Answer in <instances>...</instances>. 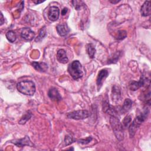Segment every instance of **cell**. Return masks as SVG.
Instances as JSON below:
<instances>
[{"mask_svg":"<svg viewBox=\"0 0 151 151\" xmlns=\"http://www.w3.org/2000/svg\"><path fill=\"white\" fill-rule=\"evenodd\" d=\"M149 111L148 109H145L143 113H140L139 116H137L134 120L132 122L131 124L129 127V132L130 137H133L135 134L137 130L139 129L142 123L145 121L147 119V116L149 114Z\"/></svg>","mask_w":151,"mask_h":151,"instance_id":"obj_1","label":"cell"},{"mask_svg":"<svg viewBox=\"0 0 151 151\" xmlns=\"http://www.w3.org/2000/svg\"><path fill=\"white\" fill-rule=\"evenodd\" d=\"M110 123L117 139L119 141H122L124 139L123 127L119 119L116 116H111Z\"/></svg>","mask_w":151,"mask_h":151,"instance_id":"obj_2","label":"cell"},{"mask_svg":"<svg viewBox=\"0 0 151 151\" xmlns=\"http://www.w3.org/2000/svg\"><path fill=\"white\" fill-rule=\"evenodd\" d=\"M17 90L25 95L32 96L35 92V86L33 81L24 80L19 82L17 85Z\"/></svg>","mask_w":151,"mask_h":151,"instance_id":"obj_3","label":"cell"},{"mask_svg":"<svg viewBox=\"0 0 151 151\" xmlns=\"http://www.w3.org/2000/svg\"><path fill=\"white\" fill-rule=\"evenodd\" d=\"M68 71L74 80L81 78L83 76L81 63L78 60L73 61L68 66Z\"/></svg>","mask_w":151,"mask_h":151,"instance_id":"obj_4","label":"cell"},{"mask_svg":"<svg viewBox=\"0 0 151 151\" xmlns=\"http://www.w3.org/2000/svg\"><path fill=\"white\" fill-rule=\"evenodd\" d=\"M89 116L90 113L87 110H80L68 113L67 117L68 119H71L74 120H81L87 118Z\"/></svg>","mask_w":151,"mask_h":151,"instance_id":"obj_5","label":"cell"},{"mask_svg":"<svg viewBox=\"0 0 151 151\" xmlns=\"http://www.w3.org/2000/svg\"><path fill=\"white\" fill-rule=\"evenodd\" d=\"M11 142L14 143L15 145H16L18 147H24L25 146H32L34 145L32 143V142H31L29 137L27 136L24 137V138L20 139H17V140H14L11 141Z\"/></svg>","mask_w":151,"mask_h":151,"instance_id":"obj_6","label":"cell"},{"mask_svg":"<svg viewBox=\"0 0 151 151\" xmlns=\"http://www.w3.org/2000/svg\"><path fill=\"white\" fill-rule=\"evenodd\" d=\"M60 15L59 8L55 6H51L48 12V19L52 21H55L58 19Z\"/></svg>","mask_w":151,"mask_h":151,"instance_id":"obj_7","label":"cell"},{"mask_svg":"<svg viewBox=\"0 0 151 151\" xmlns=\"http://www.w3.org/2000/svg\"><path fill=\"white\" fill-rule=\"evenodd\" d=\"M103 111L106 113L109 114L111 116H116L117 114V113L119 112L118 110L109 104V103L107 101H104L103 103Z\"/></svg>","mask_w":151,"mask_h":151,"instance_id":"obj_8","label":"cell"},{"mask_svg":"<svg viewBox=\"0 0 151 151\" xmlns=\"http://www.w3.org/2000/svg\"><path fill=\"white\" fill-rule=\"evenodd\" d=\"M21 36L27 41H31L35 37V33L29 28H24L22 29Z\"/></svg>","mask_w":151,"mask_h":151,"instance_id":"obj_9","label":"cell"},{"mask_svg":"<svg viewBox=\"0 0 151 151\" xmlns=\"http://www.w3.org/2000/svg\"><path fill=\"white\" fill-rule=\"evenodd\" d=\"M48 96L52 101H59L62 100V97L60 96V94L59 93L58 90L55 87L50 88L48 92Z\"/></svg>","mask_w":151,"mask_h":151,"instance_id":"obj_10","label":"cell"},{"mask_svg":"<svg viewBox=\"0 0 151 151\" xmlns=\"http://www.w3.org/2000/svg\"><path fill=\"white\" fill-rule=\"evenodd\" d=\"M108 74H109V72L106 69L101 70L99 72V74H98V76H97V81H96L97 85V87H98L99 89L102 86L103 81H104L105 78L107 77Z\"/></svg>","mask_w":151,"mask_h":151,"instance_id":"obj_11","label":"cell"},{"mask_svg":"<svg viewBox=\"0 0 151 151\" xmlns=\"http://www.w3.org/2000/svg\"><path fill=\"white\" fill-rule=\"evenodd\" d=\"M145 80L146 79L142 76L140 77V80L137 81H131V83L129 84V88L132 91H135L137 90L138 88H139L140 87H141L145 84V81H146Z\"/></svg>","mask_w":151,"mask_h":151,"instance_id":"obj_12","label":"cell"},{"mask_svg":"<svg viewBox=\"0 0 151 151\" xmlns=\"http://www.w3.org/2000/svg\"><path fill=\"white\" fill-rule=\"evenodd\" d=\"M121 97V90L119 86L114 85L112 87L111 99L113 101L117 102L120 100Z\"/></svg>","mask_w":151,"mask_h":151,"instance_id":"obj_13","label":"cell"},{"mask_svg":"<svg viewBox=\"0 0 151 151\" xmlns=\"http://www.w3.org/2000/svg\"><path fill=\"white\" fill-rule=\"evenodd\" d=\"M56 29L58 34L61 37L66 35L70 31V29L66 23H62L58 24L57 26Z\"/></svg>","mask_w":151,"mask_h":151,"instance_id":"obj_14","label":"cell"},{"mask_svg":"<svg viewBox=\"0 0 151 151\" xmlns=\"http://www.w3.org/2000/svg\"><path fill=\"white\" fill-rule=\"evenodd\" d=\"M151 8H150V2L149 1H145L142 6H141L140 12L142 16L146 17L149 16L151 12Z\"/></svg>","mask_w":151,"mask_h":151,"instance_id":"obj_15","label":"cell"},{"mask_svg":"<svg viewBox=\"0 0 151 151\" xmlns=\"http://www.w3.org/2000/svg\"><path fill=\"white\" fill-rule=\"evenodd\" d=\"M57 59L60 63L63 64H65L68 61V59L67 57L66 52L64 50L60 49L57 51Z\"/></svg>","mask_w":151,"mask_h":151,"instance_id":"obj_16","label":"cell"},{"mask_svg":"<svg viewBox=\"0 0 151 151\" xmlns=\"http://www.w3.org/2000/svg\"><path fill=\"white\" fill-rule=\"evenodd\" d=\"M32 67L38 71H45L47 68V65L44 63H38V62H33L32 63Z\"/></svg>","mask_w":151,"mask_h":151,"instance_id":"obj_17","label":"cell"},{"mask_svg":"<svg viewBox=\"0 0 151 151\" xmlns=\"http://www.w3.org/2000/svg\"><path fill=\"white\" fill-rule=\"evenodd\" d=\"M132 104H133V102L130 99H126L124 101L122 107L120 109L121 113H124L128 111L130 109L132 106Z\"/></svg>","mask_w":151,"mask_h":151,"instance_id":"obj_18","label":"cell"},{"mask_svg":"<svg viewBox=\"0 0 151 151\" xmlns=\"http://www.w3.org/2000/svg\"><path fill=\"white\" fill-rule=\"evenodd\" d=\"M87 51L90 58H93L94 57V55L96 53V49L92 44H89L87 45Z\"/></svg>","mask_w":151,"mask_h":151,"instance_id":"obj_19","label":"cell"},{"mask_svg":"<svg viewBox=\"0 0 151 151\" xmlns=\"http://www.w3.org/2000/svg\"><path fill=\"white\" fill-rule=\"evenodd\" d=\"M32 116V114L31 113L28 111H27L22 117L21 119L19 120V121L18 122L19 124H24Z\"/></svg>","mask_w":151,"mask_h":151,"instance_id":"obj_20","label":"cell"},{"mask_svg":"<svg viewBox=\"0 0 151 151\" xmlns=\"http://www.w3.org/2000/svg\"><path fill=\"white\" fill-rule=\"evenodd\" d=\"M6 37L7 40L11 42H14L16 40V34L13 31H9L7 32L6 34Z\"/></svg>","mask_w":151,"mask_h":151,"instance_id":"obj_21","label":"cell"},{"mask_svg":"<svg viewBox=\"0 0 151 151\" xmlns=\"http://www.w3.org/2000/svg\"><path fill=\"white\" fill-rule=\"evenodd\" d=\"M45 35H46V29H45V27H44L40 29L38 35L35 39V41H40L45 36Z\"/></svg>","mask_w":151,"mask_h":151,"instance_id":"obj_22","label":"cell"},{"mask_svg":"<svg viewBox=\"0 0 151 151\" xmlns=\"http://www.w3.org/2000/svg\"><path fill=\"white\" fill-rule=\"evenodd\" d=\"M126 36H127V32H126V31H124V30H120L116 34V38L117 40H123V39L125 38L126 37Z\"/></svg>","mask_w":151,"mask_h":151,"instance_id":"obj_23","label":"cell"},{"mask_svg":"<svg viewBox=\"0 0 151 151\" xmlns=\"http://www.w3.org/2000/svg\"><path fill=\"white\" fill-rule=\"evenodd\" d=\"M120 56V51H117V52L113 55V56L109 60L108 63L110 64V63H116L117 61L119 60Z\"/></svg>","mask_w":151,"mask_h":151,"instance_id":"obj_24","label":"cell"},{"mask_svg":"<svg viewBox=\"0 0 151 151\" xmlns=\"http://www.w3.org/2000/svg\"><path fill=\"white\" fill-rule=\"evenodd\" d=\"M132 121V118H131V116H129V115H127L126 116L123 122H122V126L123 127H127L128 126V125L129 124V123H130V122Z\"/></svg>","mask_w":151,"mask_h":151,"instance_id":"obj_25","label":"cell"},{"mask_svg":"<svg viewBox=\"0 0 151 151\" xmlns=\"http://www.w3.org/2000/svg\"><path fill=\"white\" fill-rule=\"evenodd\" d=\"M76 140L70 135H67L65 137V139H64V143H65V145L66 146L67 145H70L71 143H72L73 142H74Z\"/></svg>","mask_w":151,"mask_h":151,"instance_id":"obj_26","label":"cell"},{"mask_svg":"<svg viewBox=\"0 0 151 151\" xmlns=\"http://www.w3.org/2000/svg\"><path fill=\"white\" fill-rule=\"evenodd\" d=\"M92 140V137L91 136H89L87 137L86 139H80L78 140V142L83 144V145H86L88 143H90Z\"/></svg>","mask_w":151,"mask_h":151,"instance_id":"obj_27","label":"cell"},{"mask_svg":"<svg viewBox=\"0 0 151 151\" xmlns=\"http://www.w3.org/2000/svg\"><path fill=\"white\" fill-rule=\"evenodd\" d=\"M67 11H68V8H63V9H62V11H61V14H62L63 15H64L66 14V13L67 12Z\"/></svg>","mask_w":151,"mask_h":151,"instance_id":"obj_28","label":"cell"},{"mask_svg":"<svg viewBox=\"0 0 151 151\" xmlns=\"http://www.w3.org/2000/svg\"><path fill=\"white\" fill-rule=\"evenodd\" d=\"M4 18L2 14L1 13V25H2L4 24Z\"/></svg>","mask_w":151,"mask_h":151,"instance_id":"obj_29","label":"cell"},{"mask_svg":"<svg viewBox=\"0 0 151 151\" xmlns=\"http://www.w3.org/2000/svg\"><path fill=\"white\" fill-rule=\"evenodd\" d=\"M42 2H44V1H33V2L35 3V4H40V3Z\"/></svg>","mask_w":151,"mask_h":151,"instance_id":"obj_30","label":"cell"},{"mask_svg":"<svg viewBox=\"0 0 151 151\" xmlns=\"http://www.w3.org/2000/svg\"><path fill=\"white\" fill-rule=\"evenodd\" d=\"M120 1H118V0H117V1H110V2L112 4H116V3H118Z\"/></svg>","mask_w":151,"mask_h":151,"instance_id":"obj_31","label":"cell"}]
</instances>
